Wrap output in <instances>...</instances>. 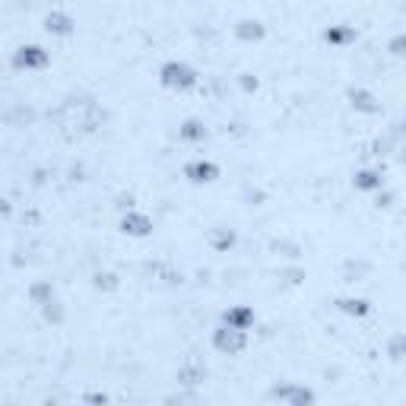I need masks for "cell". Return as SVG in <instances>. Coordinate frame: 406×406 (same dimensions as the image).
Segmentation results:
<instances>
[{
  "label": "cell",
  "mask_w": 406,
  "mask_h": 406,
  "mask_svg": "<svg viewBox=\"0 0 406 406\" xmlns=\"http://www.w3.org/2000/svg\"><path fill=\"white\" fill-rule=\"evenodd\" d=\"M121 232L131 235V238H146V235L153 232V219L146 213H137V209H131V213L121 219Z\"/></svg>",
  "instance_id": "7"
},
{
  "label": "cell",
  "mask_w": 406,
  "mask_h": 406,
  "mask_svg": "<svg viewBox=\"0 0 406 406\" xmlns=\"http://www.w3.org/2000/svg\"><path fill=\"white\" fill-rule=\"evenodd\" d=\"M185 178L191 181V185H213V181L219 178V165L209 159H194L185 165Z\"/></svg>",
  "instance_id": "5"
},
{
  "label": "cell",
  "mask_w": 406,
  "mask_h": 406,
  "mask_svg": "<svg viewBox=\"0 0 406 406\" xmlns=\"http://www.w3.org/2000/svg\"><path fill=\"white\" fill-rule=\"evenodd\" d=\"M178 137L185 140V143H203V140H207V127H203V121H197V118H187L185 124L178 127Z\"/></svg>",
  "instance_id": "9"
},
{
  "label": "cell",
  "mask_w": 406,
  "mask_h": 406,
  "mask_svg": "<svg viewBox=\"0 0 406 406\" xmlns=\"http://www.w3.org/2000/svg\"><path fill=\"white\" fill-rule=\"evenodd\" d=\"M273 397H276V400H286V406H314V403H317L314 390L304 388V384H292V381L276 384V388H273Z\"/></svg>",
  "instance_id": "2"
},
{
  "label": "cell",
  "mask_w": 406,
  "mask_h": 406,
  "mask_svg": "<svg viewBox=\"0 0 406 406\" xmlns=\"http://www.w3.org/2000/svg\"><path fill=\"white\" fill-rule=\"evenodd\" d=\"M248 343V334H241V330H232V327H216L213 330V349H219V353H241Z\"/></svg>",
  "instance_id": "4"
},
{
  "label": "cell",
  "mask_w": 406,
  "mask_h": 406,
  "mask_svg": "<svg viewBox=\"0 0 406 406\" xmlns=\"http://www.w3.org/2000/svg\"><path fill=\"white\" fill-rule=\"evenodd\" d=\"M353 185H356V191L375 194V191H381L384 187V178H381V172H375V168H362V172L353 175Z\"/></svg>",
  "instance_id": "8"
},
{
  "label": "cell",
  "mask_w": 406,
  "mask_h": 406,
  "mask_svg": "<svg viewBox=\"0 0 406 406\" xmlns=\"http://www.w3.org/2000/svg\"><path fill=\"white\" fill-rule=\"evenodd\" d=\"M232 245H235V232H229V229H219V232L213 235V248H216V251H229Z\"/></svg>",
  "instance_id": "16"
},
{
  "label": "cell",
  "mask_w": 406,
  "mask_h": 406,
  "mask_svg": "<svg viewBox=\"0 0 406 406\" xmlns=\"http://www.w3.org/2000/svg\"><path fill=\"white\" fill-rule=\"evenodd\" d=\"M349 102H353L356 111H365V114H375L378 108H381L378 105V99L371 96V92H365V89H353L349 92Z\"/></svg>",
  "instance_id": "11"
},
{
  "label": "cell",
  "mask_w": 406,
  "mask_h": 406,
  "mask_svg": "<svg viewBox=\"0 0 406 406\" xmlns=\"http://www.w3.org/2000/svg\"><path fill=\"white\" fill-rule=\"evenodd\" d=\"M48 51L42 48V45H23V48H16L13 54V67L16 70H42V67H48Z\"/></svg>",
  "instance_id": "3"
},
{
  "label": "cell",
  "mask_w": 406,
  "mask_h": 406,
  "mask_svg": "<svg viewBox=\"0 0 406 406\" xmlns=\"http://www.w3.org/2000/svg\"><path fill=\"white\" fill-rule=\"evenodd\" d=\"M159 83L165 89H175V92H187L197 86V70L185 60H165L159 67Z\"/></svg>",
  "instance_id": "1"
},
{
  "label": "cell",
  "mask_w": 406,
  "mask_h": 406,
  "mask_svg": "<svg viewBox=\"0 0 406 406\" xmlns=\"http://www.w3.org/2000/svg\"><path fill=\"white\" fill-rule=\"evenodd\" d=\"M86 403H89V406H105L108 397L105 394H86Z\"/></svg>",
  "instance_id": "19"
},
{
  "label": "cell",
  "mask_w": 406,
  "mask_h": 406,
  "mask_svg": "<svg viewBox=\"0 0 406 406\" xmlns=\"http://www.w3.org/2000/svg\"><path fill=\"white\" fill-rule=\"evenodd\" d=\"M235 32H238L241 38H248V42H251V38H263V26H257V23H241Z\"/></svg>",
  "instance_id": "17"
},
{
  "label": "cell",
  "mask_w": 406,
  "mask_h": 406,
  "mask_svg": "<svg viewBox=\"0 0 406 406\" xmlns=\"http://www.w3.org/2000/svg\"><path fill=\"white\" fill-rule=\"evenodd\" d=\"M29 299L35 302L38 308H45V304H51V302H54V286H51V280L35 282V286L29 289Z\"/></svg>",
  "instance_id": "12"
},
{
  "label": "cell",
  "mask_w": 406,
  "mask_h": 406,
  "mask_svg": "<svg viewBox=\"0 0 406 406\" xmlns=\"http://www.w3.org/2000/svg\"><path fill=\"white\" fill-rule=\"evenodd\" d=\"M222 327H232V330L248 334V330L254 327V308L251 304H235V308H229L226 314H222Z\"/></svg>",
  "instance_id": "6"
},
{
  "label": "cell",
  "mask_w": 406,
  "mask_h": 406,
  "mask_svg": "<svg viewBox=\"0 0 406 406\" xmlns=\"http://www.w3.org/2000/svg\"><path fill=\"white\" fill-rule=\"evenodd\" d=\"M45 317H48V321H54V324H60L64 321V311H60V304L57 302H51V304H45Z\"/></svg>",
  "instance_id": "18"
},
{
  "label": "cell",
  "mask_w": 406,
  "mask_h": 406,
  "mask_svg": "<svg viewBox=\"0 0 406 406\" xmlns=\"http://www.w3.org/2000/svg\"><path fill=\"white\" fill-rule=\"evenodd\" d=\"M336 304H340V311H346V314H353V317H365L371 311V304L365 299H340Z\"/></svg>",
  "instance_id": "13"
},
{
  "label": "cell",
  "mask_w": 406,
  "mask_h": 406,
  "mask_svg": "<svg viewBox=\"0 0 406 406\" xmlns=\"http://www.w3.org/2000/svg\"><path fill=\"white\" fill-rule=\"evenodd\" d=\"M6 213H10V200L0 197V216H6Z\"/></svg>",
  "instance_id": "20"
},
{
  "label": "cell",
  "mask_w": 406,
  "mask_h": 406,
  "mask_svg": "<svg viewBox=\"0 0 406 406\" xmlns=\"http://www.w3.org/2000/svg\"><path fill=\"white\" fill-rule=\"evenodd\" d=\"M181 384H200L207 378V368L203 365H191V368H181Z\"/></svg>",
  "instance_id": "15"
},
{
  "label": "cell",
  "mask_w": 406,
  "mask_h": 406,
  "mask_svg": "<svg viewBox=\"0 0 406 406\" xmlns=\"http://www.w3.org/2000/svg\"><path fill=\"white\" fill-rule=\"evenodd\" d=\"M356 38V29H349V26H334V29H327V42L330 45H346Z\"/></svg>",
  "instance_id": "14"
},
{
  "label": "cell",
  "mask_w": 406,
  "mask_h": 406,
  "mask_svg": "<svg viewBox=\"0 0 406 406\" xmlns=\"http://www.w3.org/2000/svg\"><path fill=\"white\" fill-rule=\"evenodd\" d=\"M45 29H48L51 35H70L73 19L67 16V13H48V16H45Z\"/></svg>",
  "instance_id": "10"
}]
</instances>
